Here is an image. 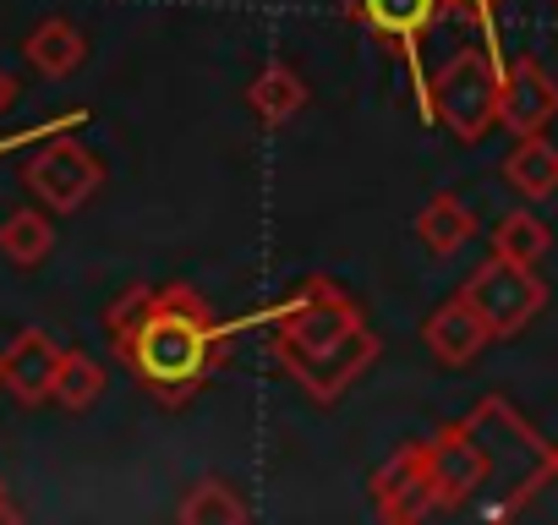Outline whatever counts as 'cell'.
I'll return each instance as SVG.
<instances>
[{"instance_id": "obj_1", "label": "cell", "mask_w": 558, "mask_h": 525, "mask_svg": "<svg viewBox=\"0 0 558 525\" xmlns=\"http://www.w3.org/2000/svg\"><path fill=\"white\" fill-rule=\"evenodd\" d=\"M105 334L126 373L165 411H181L225 367L235 329L219 323L192 285H132L121 302H110Z\"/></svg>"}, {"instance_id": "obj_2", "label": "cell", "mask_w": 558, "mask_h": 525, "mask_svg": "<svg viewBox=\"0 0 558 525\" xmlns=\"http://www.w3.org/2000/svg\"><path fill=\"white\" fill-rule=\"evenodd\" d=\"M268 351L313 405H335L378 356V334L351 291L329 274H307L286 307L268 313Z\"/></svg>"}, {"instance_id": "obj_3", "label": "cell", "mask_w": 558, "mask_h": 525, "mask_svg": "<svg viewBox=\"0 0 558 525\" xmlns=\"http://www.w3.org/2000/svg\"><path fill=\"white\" fill-rule=\"evenodd\" d=\"M498 88H504V66L476 45V50H454L427 99H433V121L449 126L454 143H482L493 126H498Z\"/></svg>"}, {"instance_id": "obj_4", "label": "cell", "mask_w": 558, "mask_h": 525, "mask_svg": "<svg viewBox=\"0 0 558 525\" xmlns=\"http://www.w3.org/2000/svg\"><path fill=\"white\" fill-rule=\"evenodd\" d=\"M345 17L356 28H367L378 45H389L405 72H411V88H416V115L433 121V99H427V72H422V39L438 28L444 17V0H345Z\"/></svg>"}, {"instance_id": "obj_5", "label": "cell", "mask_w": 558, "mask_h": 525, "mask_svg": "<svg viewBox=\"0 0 558 525\" xmlns=\"http://www.w3.org/2000/svg\"><path fill=\"white\" fill-rule=\"evenodd\" d=\"M460 296L476 307V318L487 323L493 340H514L531 329V318L547 307V285L509 257H487L482 269H471V280L460 285Z\"/></svg>"}, {"instance_id": "obj_6", "label": "cell", "mask_w": 558, "mask_h": 525, "mask_svg": "<svg viewBox=\"0 0 558 525\" xmlns=\"http://www.w3.org/2000/svg\"><path fill=\"white\" fill-rule=\"evenodd\" d=\"M23 186L39 197V208H50V213H77V208L94 203V192L105 186V164H99V154L83 148L77 137L50 132V143L28 159Z\"/></svg>"}, {"instance_id": "obj_7", "label": "cell", "mask_w": 558, "mask_h": 525, "mask_svg": "<svg viewBox=\"0 0 558 525\" xmlns=\"http://www.w3.org/2000/svg\"><path fill=\"white\" fill-rule=\"evenodd\" d=\"M427 454V481H433V509H465L482 481H487V449L476 443L471 422H449L433 438H422Z\"/></svg>"}, {"instance_id": "obj_8", "label": "cell", "mask_w": 558, "mask_h": 525, "mask_svg": "<svg viewBox=\"0 0 558 525\" xmlns=\"http://www.w3.org/2000/svg\"><path fill=\"white\" fill-rule=\"evenodd\" d=\"M558 115V77L542 72V61L520 56L504 61V88H498V126L509 137H531Z\"/></svg>"}, {"instance_id": "obj_9", "label": "cell", "mask_w": 558, "mask_h": 525, "mask_svg": "<svg viewBox=\"0 0 558 525\" xmlns=\"http://www.w3.org/2000/svg\"><path fill=\"white\" fill-rule=\"evenodd\" d=\"M66 345H56L45 329H23L7 351H0V389H7L17 405H50L56 394V373H61Z\"/></svg>"}, {"instance_id": "obj_10", "label": "cell", "mask_w": 558, "mask_h": 525, "mask_svg": "<svg viewBox=\"0 0 558 525\" xmlns=\"http://www.w3.org/2000/svg\"><path fill=\"white\" fill-rule=\"evenodd\" d=\"M422 345H427V356H433L438 367H476L482 351L493 345V334H487V323L476 318V307H471L465 296H449V302H438V307L427 313Z\"/></svg>"}, {"instance_id": "obj_11", "label": "cell", "mask_w": 558, "mask_h": 525, "mask_svg": "<svg viewBox=\"0 0 558 525\" xmlns=\"http://www.w3.org/2000/svg\"><path fill=\"white\" fill-rule=\"evenodd\" d=\"M373 509L384 520H422L433 509V481H427V454L422 443H405L395 460L373 471Z\"/></svg>"}, {"instance_id": "obj_12", "label": "cell", "mask_w": 558, "mask_h": 525, "mask_svg": "<svg viewBox=\"0 0 558 525\" xmlns=\"http://www.w3.org/2000/svg\"><path fill=\"white\" fill-rule=\"evenodd\" d=\"M307 77L296 72V66H286V61H268L252 83H246V110L263 121V126H286V121H296L302 110H307Z\"/></svg>"}, {"instance_id": "obj_13", "label": "cell", "mask_w": 558, "mask_h": 525, "mask_svg": "<svg viewBox=\"0 0 558 525\" xmlns=\"http://www.w3.org/2000/svg\"><path fill=\"white\" fill-rule=\"evenodd\" d=\"M23 56H28V66H34L39 77L61 83V77H72V72L88 61V34H83L77 23H66V17H45V23L23 39Z\"/></svg>"}, {"instance_id": "obj_14", "label": "cell", "mask_w": 558, "mask_h": 525, "mask_svg": "<svg viewBox=\"0 0 558 525\" xmlns=\"http://www.w3.org/2000/svg\"><path fill=\"white\" fill-rule=\"evenodd\" d=\"M504 181H509V192H520L525 203L553 197V192H558V143H547L542 132L520 137V143L509 148V159H504Z\"/></svg>"}, {"instance_id": "obj_15", "label": "cell", "mask_w": 558, "mask_h": 525, "mask_svg": "<svg viewBox=\"0 0 558 525\" xmlns=\"http://www.w3.org/2000/svg\"><path fill=\"white\" fill-rule=\"evenodd\" d=\"M476 235V213L454 197V192H433L416 213V241L433 252V257H454L465 241Z\"/></svg>"}, {"instance_id": "obj_16", "label": "cell", "mask_w": 558, "mask_h": 525, "mask_svg": "<svg viewBox=\"0 0 558 525\" xmlns=\"http://www.w3.org/2000/svg\"><path fill=\"white\" fill-rule=\"evenodd\" d=\"M56 252V219L50 208H12L0 219V257L12 269H39V262Z\"/></svg>"}, {"instance_id": "obj_17", "label": "cell", "mask_w": 558, "mask_h": 525, "mask_svg": "<svg viewBox=\"0 0 558 525\" xmlns=\"http://www.w3.org/2000/svg\"><path fill=\"white\" fill-rule=\"evenodd\" d=\"M553 246V230L547 219H536L531 208H514L493 224V257H509V262H525V269H536V262L547 257Z\"/></svg>"}, {"instance_id": "obj_18", "label": "cell", "mask_w": 558, "mask_h": 525, "mask_svg": "<svg viewBox=\"0 0 558 525\" xmlns=\"http://www.w3.org/2000/svg\"><path fill=\"white\" fill-rule=\"evenodd\" d=\"M105 383H110V378H105V367H99L88 351H66V356H61V373H56V394H50V400H56L61 411H72V416H77V411H94V405L105 400Z\"/></svg>"}, {"instance_id": "obj_19", "label": "cell", "mask_w": 558, "mask_h": 525, "mask_svg": "<svg viewBox=\"0 0 558 525\" xmlns=\"http://www.w3.org/2000/svg\"><path fill=\"white\" fill-rule=\"evenodd\" d=\"M186 525H235V520H246V503L225 487V481H197L186 498H181V509H175Z\"/></svg>"}, {"instance_id": "obj_20", "label": "cell", "mask_w": 558, "mask_h": 525, "mask_svg": "<svg viewBox=\"0 0 558 525\" xmlns=\"http://www.w3.org/2000/svg\"><path fill=\"white\" fill-rule=\"evenodd\" d=\"M444 7H454L460 17H471V23L482 28V50L504 66V56H498V28H493V7H498V0H444Z\"/></svg>"}, {"instance_id": "obj_21", "label": "cell", "mask_w": 558, "mask_h": 525, "mask_svg": "<svg viewBox=\"0 0 558 525\" xmlns=\"http://www.w3.org/2000/svg\"><path fill=\"white\" fill-rule=\"evenodd\" d=\"M12 99H17V83H12V72H7V66H0V115L12 110Z\"/></svg>"}, {"instance_id": "obj_22", "label": "cell", "mask_w": 558, "mask_h": 525, "mask_svg": "<svg viewBox=\"0 0 558 525\" xmlns=\"http://www.w3.org/2000/svg\"><path fill=\"white\" fill-rule=\"evenodd\" d=\"M0 520H17V503H12V492H7V476H0Z\"/></svg>"}, {"instance_id": "obj_23", "label": "cell", "mask_w": 558, "mask_h": 525, "mask_svg": "<svg viewBox=\"0 0 558 525\" xmlns=\"http://www.w3.org/2000/svg\"><path fill=\"white\" fill-rule=\"evenodd\" d=\"M12 143H17V137H12ZM12 143H0V154H7V148H12Z\"/></svg>"}, {"instance_id": "obj_24", "label": "cell", "mask_w": 558, "mask_h": 525, "mask_svg": "<svg viewBox=\"0 0 558 525\" xmlns=\"http://www.w3.org/2000/svg\"><path fill=\"white\" fill-rule=\"evenodd\" d=\"M553 7H558V0H553Z\"/></svg>"}]
</instances>
